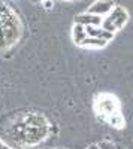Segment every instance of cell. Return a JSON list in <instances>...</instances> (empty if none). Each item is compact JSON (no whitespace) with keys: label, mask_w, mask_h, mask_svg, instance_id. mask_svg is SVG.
Listing matches in <instances>:
<instances>
[{"label":"cell","mask_w":133,"mask_h":149,"mask_svg":"<svg viewBox=\"0 0 133 149\" xmlns=\"http://www.w3.org/2000/svg\"><path fill=\"white\" fill-rule=\"evenodd\" d=\"M102 17L99 15H94V14H90V12H85V14H81L75 18V22L76 24H81V26L87 27V26H100L102 24Z\"/></svg>","instance_id":"5"},{"label":"cell","mask_w":133,"mask_h":149,"mask_svg":"<svg viewBox=\"0 0 133 149\" xmlns=\"http://www.w3.org/2000/svg\"><path fill=\"white\" fill-rule=\"evenodd\" d=\"M72 37H74V42L76 45H81V42L87 37V31L85 27L81 26V24H74V29H72Z\"/></svg>","instance_id":"7"},{"label":"cell","mask_w":133,"mask_h":149,"mask_svg":"<svg viewBox=\"0 0 133 149\" xmlns=\"http://www.w3.org/2000/svg\"><path fill=\"white\" fill-rule=\"evenodd\" d=\"M42 3L45 5V8H46V9H51V8H52V5H54V3H52V0H43Z\"/></svg>","instance_id":"11"},{"label":"cell","mask_w":133,"mask_h":149,"mask_svg":"<svg viewBox=\"0 0 133 149\" xmlns=\"http://www.w3.org/2000/svg\"><path fill=\"white\" fill-rule=\"evenodd\" d=\"M97 146H99V149H117V146H115L112 142H108V140L100 142Z\"/></svg>","instance_id":"10"},{"label":"cell","mask_w":133,"mask_h":149,"mask_svg":"<svg viewBox=\"0 0 133 149\" xmlns=\"http://www.w3.org/2000/svg\"><path fill=\"white\" fill-rule=\"evenodd\" d=\"M106 122L109 124V125L115 127V128H121V127H124V118H123V115H121V112H120V113L112 115V116H109V118L106 119Z\"/></svg>","instance_id":"9"},{"label":"cell","mask_w":133,"mask_h":149,"mask_svg":"<svg viewBox=\"0 0 133 149\" xmlns=\"http://www.w3.org/2000/svg\"><path fill=\"white\" fill-rule=\"evenodd\" d=\"M88 149H99V146L97 145H91V146H88Z\"/></svg>","instance_id":"12"},{"label":"cell","mask_w":133,"mask_h":149,"mask_svg":"<svg viewBox=\"0 0 133 149\" xmlns=\"http://www.w3.org/2000/svg\"><path fill=\"white\" fill-rule=\"evenodd\" d=\"M69 2H74V0H69Z\"/></svg>","instance_id":"16"},{"label":"cell","mask_w":133,"mask_h":149,"mask_svg":"<svg viewBox=\"0 0 133 149\" xmlns=\"http://www.w3.org/2000/svg\"><path fill=\"white\" fill-rule=\"evenodd\" d=\"M33 2H34V3H42L43 0H33Z\"/></svg>","instance_id":"14"},{"label":"cell","mask_w":133,"mask_h":149,"mask_svg":"<svg viewBox=\"0 0 133 149\" xmlns=\"http://www.w3.org/2000/svg\"><path fill=\"white\" fill-rule=\"evenodd\" d=\"M94 110L103 121H106L109 116L120 113V103L111 94H100L94 100Z\"/></svg>","instance_id":"2"},{"label":"cell","mask_w":133,"mask_h":149,"mask_svg":"<svg viewBox=\"0 0 133 149\" xmlns=\"http://www.w3.org/2000/svg\"><path fill=\"white\" fill-rule=\"evenodd\" d=\"M85 31H87V36L90 37H97V39H103L106 42H109L114 34L109 33V31H106L105 29H102L100 26H87L85 27Z\"/></svg>","instance_id":"6"},{"label":"cell","mask_w":133,"mask_h":149,"mask_svg":"<svg viewBox=\"0 0 133 149\" xmlns=\"http://www.w3.org/2000/svg\"><path fill=\"white\" fill-rule=\"evenodd\" d=\"M20 137H17L21 143L36 145L43 140L48 134V122L42 115H29L17 127Z\"/></svg>","instance_id":"1"},{"label":"cell","mask_w":133,"mask_h":149,"mask_svg":"<svg viewBox=\"0 0 133 149\" xmlns=\"http://www.w3.org/2000/svg\"><path fill=\"white\" fill-rule=\"evenodd\" d=\"M127 12L121 8V6H115L109 14L106 15V18L102 19V24H100V27L105 29L106 31H109V33H115L117 30H120L121 27H124V24L127 22Z\"/></svg>","instance_id":"3"},{"label":"cell","mask_w":133,"mask_h":149,"mask_svg":"<svg viewBox=\"0 0 133 149\" xmlns=\"http://www.w3.org/2000/svg\"><path fill=\"white\" fill-rule=\"evenodd\" d=\"M108 42L103 40V39H97V37H90L87 36L85 39L81 42L79 46H84V48H103Z\"/></svg>","instance_id":"8"},{"label":"cell","mask_w":133,"mask_h":149,"mask_svg":"<svg viewBox=\"0 0 133 149\" xmlns=\"http://www.w3.org/2000/svg\"><path fill=\"white\" fill-rule=\"evenodd\" d=\"M3 146H5V143H3L2 140H0V149H3Z\"/></svg>","instance_id":"13"},{"label":"cell","mask_w":133,"mask_h":149,"mask_svg":"<svg viewBox=\"0 0 133 149\" xmlns=\"http://www.w3.org/2000/svg\"><path fill=\"white\" fill-rule=\"evenodd\" d=\"M3 149H10V148H9V146H6V145H5V146H3Z\"/></svg>","instance_id":"15"},{"label":"cell","mask_w":133,"mask_h":149,"mask_svg":"<svg viewBox=\"0 0 133 149\" xmlns=\"http://www.w3.org/2000/svg\"><path fill=\"white\" fill-rule=\"evenodd\" d=\"M115 8L112 0H96V2L90 6L88 12L90 14H94V15H99V17H105L108 15L109 12Z\"/></svg>","instance_id":"4"}]
</instances>
